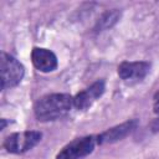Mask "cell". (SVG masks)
I'll return each instance as SVG.
<instances>
[{
	"instance_id": "ba28073f",
	"label": "cell",
	"mask_w": 159,
	"mask_h": 159,
	"mask_svg": "<svg viewBox=\"0 0 159 159\" xmlns=\"http://www.w3.org/2000/svg\"><path fill=\"white\" fill-rule=\"evenodd\" d=\"M31 61L36 70L41 72H52L57 68L58 61L56 55L47 48L34 47L31 51Z\"/></svg>"
},
{
	"instance_id": "6da1fadb",
	"label": "cell",
	"mask_w": 159,
	"mask_h": 159,
	"mask_svg": "<svg viewBox=\"0 0 159 159\" xmlns=\"http://www.w3.org/2000/svg\"><path fill=\"white\" fill-rule=\"evenodd\" d=\"M73 107V97L68 93H51L39 98L34 113L40 122H51L63 118Z\"/></svg>"
},
{
	"instance_id": "30bf717a",
	"label": "cell",
	"mask_w": 159,
	"mask_h": 159,
	"mask_svg": "<svg viewBox=\"0 0 159 159\" xmlns=\"http://www.w3.org/2000/svg\"><path fill=\"white\" fill-rule=\"evenodd\" d=\"M153 109H154V113L159 116V91L154 94V98H153Z\"/></svg>"
},
{
	"instance_id": "9c48e42d",
	"label": "cell",
	"mask_w": 159,
	"mask_h": 159,
	"mask_svg": "<svg viewBox=\"0 0 159 159\" xmlns=\"http://www.w3.org/2000/svg\"><path fill=\"white\" fill-rule=\"evenodd\" d=\"M120 16V12L117 10V9H113L112 11H107L98 21L97 24V29H101V30H106L108 27H111L112 25H114Z\"/></svg>"
},
{
	"instance_id": "52a82bcc",
	"label": "cell",
	"mask_w": 159,
	"mask_h": 159,
	"mask_svg": "<svg viewBox=\"0 0 159 159\" xmlns=\"http://www.w3.org/2000/svg\"><path fill=\"white\" fill-rule=\"evenodd\" d=\"M137 125H138V120L130 119L111 129H107L106 132L97 135V144H108V143H114L117 140H120L125 138L128 134H130L137 128Z\"/></svg>"
},
{
	"instance_id": "8fae6325",
	"label": "cell",
	"mask_w": 159,
	"mask_h": 159,
	"mask_svg": "<svg viewBox=\"0 0 159 159\" xmlns=\"http://www.w3.org/2000/svg\"><path fill=\"white\" fill-rule=\"evenodd\" d=\"M0 120H1V127H0V129L2 130V129H5V127H6V123H7V122H6V119H5V118H2V119H0Z\"/></svg>"
},
{
	"instance_id": "3957f363",
	"label": "cell",
	"mask_w": 159,
	"mask_h": 159,
	"mask_svg": "<svg viewBox=\"0 0 159 159\" xmlns=\"http://www.w3.org/2000/svg\"><path fill=\"white\" fill-rule=\"evenodd\" d=\"M42 138V133L37 130L17 132L7 135L2 143L4 148L12 154H22L36 147Z\"/></svg>"
},
{
	"instance_id": "8992f818",
	"label": "cell",
	"mask_w": 159,
	"mask_h": 159,
	"mask_svg": "<svg viewBox=\"0 0 159 159\" xmlns=\"http://www.w3.org/2000/svg\"><path fill=\"white\" fill-rule=\"evenodd\" d=\"M106 91V82L104 80H98L94 83H92L86 89L78 92L73 97V107H76L80 111H84L89 108Z\"/></svg>"
},
{
	"instance_id": "5b68a950",
	"label": "cell",
	"mask_w": 159,
	"mask_h": 159,
	"mask_svg": "<svg viewBox=\"0 0 159 159\" xmlns=\"http://www.w3.org/2000/svg\"><path fill=\"white\" fill-rule=\"evenodd\" d=\"M150 71L147 61H124L118 66V76L127 83L140 82Z\"/></svg>"
},
{
	"instance_id": "7a4b0ae2",
	"label": "cell",
	"mask_w": 159,
	"mask_h": 159,
	"mask_svg": "<svg viewBox=\"0 0 159 159\" xmlns=\"http://www.w3.org/2000/svg\"><path fill=\"white\" fill-rule=\"evenodd\" d=\"M0 71H1V89L16 87L25 75L24 66L11 55L1 52L0 55Z\"/></svg>"
},
{
	"instance_id": "277c9868",
	"label": "cell",
	"mask_w": 159,
	"mask_h": 159,
	"mask_svg": "<svg viewBox=\"0 0 159 159\" xmlns=\"http://www.w3.org/2000/svg\"><path fill=\"white\" fill-rule=\"evenodd\" d=\"M97 144V137L86 135L76 138L66 144L56 155V159H83L89 155Z\"/></svg>"
}]
</instances>
